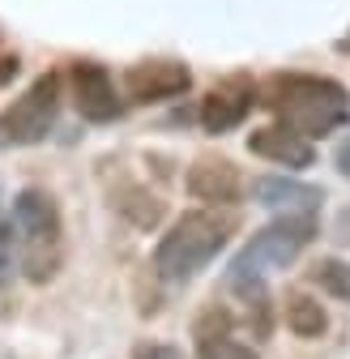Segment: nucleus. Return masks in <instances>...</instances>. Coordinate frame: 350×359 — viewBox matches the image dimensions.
Here are the masks:
<instances>
[{
	"mask_svg": "<svg viewBox=\"0 0 350 359\" xmlns=\"http://www.w3.org/2000/svg\"><path fill=\"white\" fill-rule=\"evenodd\" d=\"M312 283H316L325 295L350 304V261H346V257H321V261L312 265Z\"/></svg>",
	"mask_w": 350,
	"mask_h": 359,
	"instance_id": "13",
	"label": "nucleus"
},
{
	"mask_svg": "<svg viewBox=\"0 0 350 359\" xmlns=\"http://www.w3.org/2000/svg\"><path fill=\"white\" fill-rule=\"evenodd\" d=\"M9 257H13V236H9V227H0V278L9 274Z\"/></svg>",
	"mask_w": 350,
	"mask_h": 359,
	"instance_id": "17",
	"label": "nucleus"
},
{
	"mask_svg": "<svg viewBox=\"0 0 350 359\" xmlns=\"http://www.w3.org/2000/svg\"><path fill=\"white\" fill-rule=\"evenodd\" d=\"M265 107L278 116V124H290L303 137H329L337 124L350 120V95L346 86L321 73H274L265 86Z\"/></svg>",
	"mask_w": 350,
	"mask_h": 359,
	"instance_id": "1",
	"label": "nucleus"
},
{
	"mask_svg": "<svg viewBox=\"0 0 350 359\" xmlns=\"http://www.w3.org/2000/svg\"><path fill=\"white\" fill-rule=\"evenodd\" d=\"M60 95H64V77L60 73H43L38 81H30L26 95L13 99L9 111L0 116V142H9V146H34V142H43V137H48V128L56 124Z\"/></svg>",
	"mask_w": 350,
	"mask_h": 359,
	"instance_id": "5",
	"label": "nucleus"
},
{
	"mask_svg": "<svg viewBox=\"0 0 350 359\" xmlns=\"http://www.w3.org/2000/svg\"><path fill=\"white\" fill-rule=\"evenodd\" d=\"M133 359H180V351L175 346H162V342H141L133 351Z\"/></svg>",
	"mask_w": 350,
	"mask_h": 359,
	"instance_id": "16",
	"label": "nucleus"
},
{
	"mask_svg": "<svg viewBox=\"0 0 350 359\" xmlns=\"http://www.w3.org/2000/svg\"><path fill=\"white\" fill-rule=\"evenodd\" d=\"M13 73H18V56H5V60H0V86L13 81Z\"/></svg>",
	"mask_w": 350,
	"mask_h": 359,
	"instance_id": "19",
	"label": "nucleus"
},
{
	"mask_svg": "<svg viewBox=\"0 0 350 359\" xmlns=\"http://www.w3.org/2000/svg\"><path fill=\"white\" fill-rule=\"evenodd\" d=\"M69 90H73V107L85 116V120H94V124H107L120 116V95H115V86L107 77L103 65H90V60H81L69 69Z\"/></svg>",
	"mask_w": 350,
	"mask_h": 359,
	"instance_id": "6",
	"label": "nucleus"
},
{
	"mask_svg": "<svg viewBox=\"0 0 350 359\" xmlns=\"http://www.w3.org/2000/svg\"><path fill=\"white\" fill-rule=\"evenodd\" d=\"M286 330H290L295 338H325L329 317H325V308H321L312 295L290 291V295H286Z\"/></svg>",
	"mask_w": 350,
	"mask_h": 359,
	"instance_id": "12",
	"label": "nucleus"
},
{
	"mask_svg": "<svg viewBox=\"0 0 350 359\" xmlns=\"http://www.w3.org/2000/svg\"><path fill=\"white\" fill-rule=\"evenodd\" d=\"M239 167L227 163V158H197L188 167V197L201 201V205H231L239 201Z\"/></svg>",
	"mask_w": 350,
	"mask_h": 359,
	"instance_id": "8",
	"label": "nucleus"
},
{
	"mask_svg": "<svg viewBox=\"0 0 350 359\" xmlns=\"http://www.w3.org/2000/svg\"><path fill=\"white\" fill-rule=\"evenodd\" d=\"M333 163H337V171H342V175L350 180V142H342V146H337V154H333Z\"/></svg>",
	"mask_w": 350,
	"mask_h": 359,
	"instance_id": "18",
	"label": "nucleus"
},
{
	"mask_svg": "<svg viewBox=\"0 0 350 359\" xmlns=\"http://www.w3.org/2000/svg\"><path fill=\"white\" fill-rule=\"evenodd\" d=\"M235 231V218L231 214H214V210H192V214H180L167 227L162 244L154 248V274L162 283H188L192 274L223 252V244L231 240Z\"/></svg>",
	"mask_w": 350,
	"mask_h": 359,
	"instance_id": "2",
	"label": "nucleus"
},
{
	"mask_svg": "<svg viewBox=\"0 0 350 359\" xmlns=\"http://www.w3.org/2000/svg\"><path fill=\"white\" fill-rule=\"evenodd\" d=\"M248 107H252V81L248 77H235V81H227V86H218V90H209V95H205L201 124L209 133H227V128H235L248 116Z\"/></svg>",
	"mask_w": 350,
	"mask_h": 359,
	"instance_id": "11",
	"label": "nucleus"
},
{
	"mask_svg": "<svg viewBox=\"0 0 350 359\" xmlns=\"http://www.w3.org/2000/svg\"><path fill=\"white\" fill-rule=\"evenodd\" d=\"M13 227L22 236V274L34 287H48L64 265V236L56 197L43 189H26L13 201Z\"/></svg>",
	"mask_w": 350,
	"mask_h": 359,
	"instance_id": "3",
	"label": "nucleus"
},
{
	"mask_svg": "<svg viewBox=\"0 0 350 359\" xmlns=\"http://www.w3.org/2000/svg\"><path fill=\"white\" fill-rule=\"evenodd\" d=\"M248 150L256 158H270V163H282V167H312L316 150L308 146L303 133H295L290 124H265L248 137Z\"/></svg>",
	"mask_w": 350,
	"mask_h": 359,
	"instance_id": "9",
	"label": "nucleus"
},
{
	"mask_svg": "<svg viewBox=\"0 0 350 359\" xmlns=\"http://www.w3.org/2000/svg\"><path fill=\"white\" fill-rule=\"evenodd\" d=\"M192 86V73L180 60H141L128 69V99L133 103H162Z\"/></svg>",
	"mask_w": 350,
	"mask_h": 359,
	"instance_id": "7",
	"label": "nucleus"
},
{
	"mask_svg": "<svg viewBox=\"0 0 350 359\" xmlns=\"http://www.w3.org/2000/svg\"><path fill=\"white\" fill-rule=\"evenodd\" d=\"M312 236H316V214H282L239 248V257L231 261L227 274H260L265 278L270 269H286V265H295V257L303 252V244Z\"/></svg>",
	"mask_w": 350,
	"mask_h": 359,
	"instance_id": "4",
	"label": "nucleus"
},
{
	"mask_svg": "<svg viewBox=\"0 0 350 359\" xmlns=\"http://www.w3.org/2000/svg\"><path fill=\"white\" fill-rule=\"evenodd\" d=\"M120 210H124L128 222H137V227H154L158 214H162V201H154V197H146V193L133 189L128 197H120Z\"/></svg>",
	"mask_w": 350,
	"mask_h": 359,
	"instance_id": "15",
	"label": "nucleus"
},
{
	"mask_svg": "<svg viewBox=\"0 0 350 359\" xmlns=\"http://www.w3.org/2000/svg\"><path fill=\"white\" fill-rule=\"evenodd\" d=\"M197 359H256V351L235 342L231 334H218V338H201L197 342Z\"/></svg>",
	"mask_w": 350,
	"mask_h": 359,
	"instance_id": "14",
	"label": "nucleus"
},
{
	"mask_svg": "<svg viewBox=\"0 0 350 359\" xmlns=\"http://www.w3.org/2000/svg\"><path fill=\"white\" fill-rule=\"evenodd\" d=\"M252 197L265 205V210H274L278 218H282V214H316L321 201H325L321 189L299 184V180H278V175L256 180V184H252Z\"/></svg>",
	"mask_w": 350,
	"mask_h": 359,
	"instance_id": "10",
	"label": "nucleus"
}]
</instances>
